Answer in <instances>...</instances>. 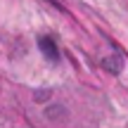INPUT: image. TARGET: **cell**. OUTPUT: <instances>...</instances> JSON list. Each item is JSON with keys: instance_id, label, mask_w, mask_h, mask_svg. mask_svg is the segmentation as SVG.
I'll return each instance as SVG.
<instances>
[{"instance_id": "6da1fadb", "label": "cell", "mask_w": 128, "mask_h": 128, "mask_svg": "<svg viewBox=\"0 0 128 128\" xmlns=\"http://www.w3.org/2000/svg\"><path fill=\"white\" fill-rule=\"evenodd\" d=\"M38 48H40V50L45 52V57H48V60H52V62L60 57V50H57L55 40H52L50 36H40V38H38Z\"/></svg>"}]
</instances>
